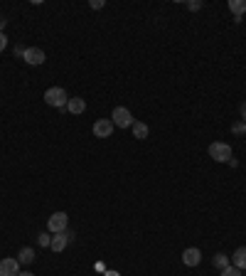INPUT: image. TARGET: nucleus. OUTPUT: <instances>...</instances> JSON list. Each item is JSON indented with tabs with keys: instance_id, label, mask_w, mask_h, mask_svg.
I'll return each mask as SVG.
<instances>
[{
	"instance_id": "f257e3e1",
	"label": "nucleus",
	"mask_w": 246,
	"mask_h": 276,
	"mask_svg": "<svg viewBox=\"0 0 246 276\" xmlns=\"http://www.w3.org/2000/svg\"><path fill=\"white\" fill-rule=\"evenodd\" d=\"M209 158L217 161V163H229L232 161V146L229 143H221V141L209 143Z\"/></svg>"
},
{
	"instance_id": "f03ea898",
	"label": "nucleus",
	"mask_w": 246,
	"mask_h": 276,
	"mask_svg": "<svg viewBox=\"0 0 246 276\" xmlns=\"http://www.w3.org/2000/svg\"><path fill=\"white\" fill-rule=\"evenodd\" d=\"M111 121H113V126H116V128H131V126L135 124L133 113L128 111L126 106H116V109H113V113H111Z\"/></svg>"
},
{
	"instance_id": "7ed1b4c3",
	"label": "nucleus",
	"mask_w": 246,
	"mask_h": 276,
	"mask_svg": "<svg viewBox=\"0 0 246 276\" xmlns=\"http://www.w3.org/2000/svg\"><path fill=\"white\" fill-rule=\"evenodd\" d=\"M45 101H47L49 106L64 109V106H67V101H69V96H67V91H64L61 87H49L47 91H45Z\"/></svg>"
},
{
	"instance_id": "20e7f679",
	"label": "nucleus",
	"mask_w": 246,
	"mask_h": 276,
	"mask_svg": "<svg viewBox=\"0 0 246 276\" xmlns=\"http://www.w3.org/2000/svg\"><path fill=\"white\" fill-rule=\"evenodd\" d=\"M67 225H69V217H67V212H54L47 220V232H52V234L67 232Z\"/></svg>"
},
{
	"instance_id": "39448f33",
	"label": "nucleus",
	"mask_w": 246,
	"mask_h": 276,
	"mask_svg": "<svg viewBox=\"0 0 246 276\" xmlns=\"http://www.w3.org/2000/svg\"><path fill=\"white\" fill-rule=\"evenodd\" d=\"M23 60L27 64H32V67H37V64H45V50H39V47H27L23 54Z\"/></svg>"
},
{
	"instance_id": "423d86ee",
	"label": "nucleus",
	"mask_w": 246,
	"mask_h": 276,
	"mask_svg": "<svg viewBox=\"0 0 246 276\" xmlns=\"http://www.w3.org/2000/svg\"><path fill=\"white\" fill-rule=\"evenodd\" d=\"M113 121L111 119H98L96 124H94V136L96 138H109L111 133H113Z\"/></svg>"
},
{
	"instance_id": "0eeeda50",
	"label": "nucleus",
	"mask_w": 246,
	"mask_h": 276,
	"mask_svg": "<svg viewBox=\"0 0 246 276\" xmlns=\"http://www.w3.org/2000/svg\"><path fill=\"white\" fill-rule=\"evenodd\" d=\"M17 274H20V262L5 257V259L0 262V276H17Z\"/></svg>"
},
{
	"instance_id": "6e6552de",
	"label": "nucleus",
	"mask_w": 246,
	"mask_h": 276,
	"mask_svg": "<svg viewBox=\"0 0 246 276\" xmlns=\"http://www.w3.org/2000/svg\"><path fill=\"white\" fill-rule=\"evenodd\" d=\"M199 262H202V251H199V249L190 247V249L182 251V264H184V266H197Z\"/></svg>"
},
{
	"instance_id": "1a4fd4ad",
	"label": "nucleus",
	"mask_w": 246,
	"mask_h": 276,
	"mask_svg": "<svg viewBox=\"0 0 246 276\" xmlns=\"http://www.w3.org/2000/svg\"><path fill=\"white\" fill-rule=\"evenodd\" d=\"M69 242H72V239H69V234H67V232H59V234H54V237H52V244H49V249L59 254V251L67 249V244H69Z\"/></svg>"
},
{
	"instance_id": "9d476101",
	"label": "nucleus",
	"mask_w": 246,
	"mask_h": 276,
	"mask_svg": "<svg viewBox=\"0 0 246 276\" xmlns=\"http://www.w3.org/2000/svg\"><path fill=\"white\" fill-rule=\"evenodd\" d=\"M67 111L74 113V116H79V113L86 111V101L81 99V96H74V99L67 101Z\"/></svg>"
},
{
	"instance_id": "9b49d317",
	"label": "nucleus",
	"mask_w": 246,
	"mask_h": 276,
	"mask_svg": "<svg viewBox=\"0 0 246 276\" xmlns=\"http://www.w3.org/2000/svg\"><path fill=\"white\" fill-rule=\"evenodd\" d=\"M229 10L234 13L236 23H241V17L246 15V0H229Z\"/></svg>"
},
{
	"instance_id": "f8f14e48",
	"label": "nucleus",
	"mask_w": 246,
	"mask_h": 276,
	"mask_svg": "<svg viewBox=\"0 0 246 276\" xmlns=\"http://www.w3.org/2000/svg\"><path fill=\"white\" fill-rule=\"evenodd\" d=\"M232 264L239 269V271H244L246 269V247H239V249L232 254Z\"/></svg>"
},
{
	"instance_id": "ddd939ff",
	"label": "nucleus",
	"mask_w": 246,
	"mask_h": 276,
	"mask_svg": "<svg viewBox=\"0 0 246 276\" xmlns=\"http://www.w3.org/2000/svg\"><path fill=\"white\" fill-rule=\"evenodd\" d=\"M17 262L20 264H32L35 262V249H32V247H23L20 254H17Z\"/></svg>"
},
{
	"instance_id": "4468645a",
	"label": "nucleus",
	"mask_w": 246,
	"mask_h": 276,
	"mask_svg": "<svg viewBox=\"0 0 246 276\" xmlns=\"http://www.w3.org/2000/svg\"><path fill=\"white\" fill-rule=\"evenodd\" d=\"M131 128H133V136L138 138V141H146V138H148V126L143 124V121H135Z\"/></svg>"
},
{
	"instance_id": "2eb2a0df",
	"label": "nucleus",
	"mask_w": 246,
	"mask_h": 276,
	"mask_svg": "<svg viewBox=\"0 0 246 276\" xmlns=\"http://www.w3.org/2000/svg\"><path fill=\"white\" fill-rule=\"evenodd\" d=\"M212 264H214L217 269H227V266H229V257H227L224 251H219V254H214V259H212Z\"/></svg>"
},
{
	"instance_id": "dca6fc26",
	"label": "nucleus",
	"mask_w": 246,
	"mask_h": 276,
	"mask_svg": "<svg viewBox=\"0 0 246 276\" xmlns=\"http://www.w3.org/2000/svg\"><path fill=\"white\" fill-rule=\"evenodd\" d=\"M37 244H39V247H49V244H52V237H49V234H45V232H42V234H39V237H37Z\"/></svg>"
},
{
	"instance_id": "f3484780",
	"label": "nucleus",
	"mask_w": 246,
	"mask_h": 276,
	"mask_svg": "<svg viewBox=\"0 0 246 276\" xmlns=\"http://www.w3.org/2000/svg\"><path fill=\"white\" fill-rule=\"evenodd\" d=\"M221 276H241V271L236 266H227V269H221Z\"/></svg>"
},
{
	"instance_id": "a211bd4d",
	"label": "nucleus",
	"mask_w": 246,
	"mask_h": 276,
	"mask_svg": "<svg viewBox=\"0 0 246 276\" xmlns=\"http://www.w3.org/2000/svg\"><path fill=\"white\" fill-rule=\"evenodd\" d=\"M232 131H234V133H241V136H244V133H246V121H239V124H234Z\"/></svg>"
},
{
	"instance_id": "6ab92c4d",
	"label": "nucleus",
	"mask_w": 246,
	"mask_h": 276,
	"mask_svg": "<svg viewBox=\"0 0 246 276\" xmlns=\"http://www.w3.org/2000/svg\"><path fill=\"white\" fill-rule=\"evenodd\" d=\"M190 10H202V3H197V0H190V3H184Z\"/></svg>"
},
{
	"instance_id": "aec40b11",
	"label": "nucleus",
	"mask_w": 246,
	"mask_h": 276,
	"mask_svg": "<svg viewBox=\"0 0 246 276\" xmlns=\"http://www.w3.org/2000/svg\"><path fill=\"white\" fill-rule=\"evenodd\" d=\"M8 47V37H5V32H0V52Z\"/></svg>"
},
{
	"instance_id": "412c9836",
	"label": "nucleus",
	"mask_w": 246,
	"mask_h": 276,
	"mask_svg": "<svg viewBox=\"0 0 246 276\" xmlns=\"http://www.w3.org/2000/svg\"><path fill=\"white\" fill-rule=\"evenodd\" d=\"M91 8H94V10H101V8H104V0H91Z\"/></svg>"
},
{
	"instance_id": "4be33fe9",
	"label": "nucleus",
	"mask_w": 246,
	"mask_h": 276,
	"mask_svg": "<svg viewBox=\"0 0 246 276\" xmlns=\"http://www.w3.org/2000/svg\"><path fill=\"white\" fill-rule=\"evenodd\" d=\"M5 25H8V20H5V15H0V32L5 30Z\"/></svg>"
},
{
	"instance_id": "5701e85b",
	"label": "nucleus",
	"mask_w": 246,
	"mask_h": 276,
	"mask_svg": "<svg viewBox=\"0 0 246 276\" xmlns=\"http://www.w3.org/2000/svg\"><path fill=\"white\" fill-rule=\"evenodd\" d=\"M239 111H241V119H244V121H246V101H244V104H241V106H239Z\"/></svg>"
},
{
	"instance_id": "b1692460",
	"label": "nucleus",
	"mask_w": 246,
	"mask_h": 276,
	"mask_svg": "<svg viewBox=\"0 0 246 276\" xmlns=\"http://www.w3.org/2000/svg\"><path fill=\"white\" fill-rule=\"evenodd\" d=\"M17 276H35V274H30V271H20Z\"/></svg>"
},
{
	"instance_id": "393cba45",
	"label": "nucleus",
	"mask_w": 246,
	"mask_h": 276,
	"mask_svg": "<svg viewBox=\"0 0 246 276\" xmlns=\"http://www.w3.org/2000/svg\"><path fill=\"white\" fill-rule=\"evenodd\" d=\"M109 276H118V274H113V271H109Z\"/></svg>"
}]
</instances>
